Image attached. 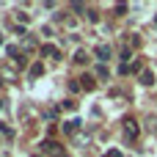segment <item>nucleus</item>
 I'll list each match as a JSON object with an SVG mask.
<instances>
[{
  "label": "nucleus",
  "instance_id": "1",
  "mask_svg": "<svg viewBox=\"0 0 157 157\" xmlns=\"http://www.w3.org/2000/svg\"><path fill=\"white\" fill-rule=\"evenodd\" d=\"M124 132L130 138H138V121L135 119H124Z\"/></svg>",
  "mask_w": 157,
  "mask_h": 157
},
{
  "label": "nucleus",
  "instance_id": "2",
  "mask_svg": "<svg viewBox=\"0 0 157 157\" xmlns=\"http://www.w3.org/2000/svg\"><path fill=\"white\" fill-rule=\"evenodd\" d=\"M41 55H47V58H61V50L52 47V44H41Z\"/></svg>",
  "mask_w": 157,
  "mask_h": 157
},
{
  "label": "nucleus",
  "instance_id": "3",
  "mask_svg": "<svg viewBox=\"0 0 157 157\" xmlns=\"http://www.w3.org/2000/svg\"><path fill=\"white\" fill-rule=\"evenodd\" d=\"M77 80H80V88H86V91H94V88H97V80L88 77V75H83V77H77Z\"/></svg>",
  "mask_w": 157,
  "mask_h": 157
},
{
  "label": "nucleus",
  "instance_id": "4",
  "mask_svg": "<svg viewBox=\"0 0 157 157\" xmlns=\"http://www.w3.org/2000/svg\"><path fill=\"white\" fill-rule=\"evenodd\" d=\"M94 52H97V58H99V61H108V58H110V47H108V44H99Z\"/></svg>",
  "mask_w": 157,
  "mask_h": 157
},
{
  "label": "nucleus",
  "instance_id": "5",
  "mask_svg": "<svg viewBox=\"0 0 157 157\" xmlns=\"http://www.w3.org/2000/svg\"><path fill=\"white\" fill-rule=\"evenodd\" d=\"M41 149H44V152H52L55 157L61 155V149H58V144H55V141H44V144H41Z\"/></svg>",
  "mask_w": 157,
  "mask_h": 157
},
{
  "label": "nucleus",
  "instance_id": "6",
  "mask_svg": "<svg viewBox=\"0 0 157 157\" xmlns=\"http://www.w3.org/2000/svg\"><path fill=\"white\" fill-rule=\"evenodd\" d=\"M77 127H80V121H77V119L63 121V132H69V135H72V132H77Z\"/></svg>",
  "mask_w": 157,
  "mask_h": 157
},
{
  "label": "nucleus",
  "instance_id": "7",
  "mask_svg": "<svg viewBox=\"0 0 157 157\" xmlns=\"http://www.w3.org/2000/svg\"><path fill=\"white\" fill-rule=\"evenodd\" d=\"M41 75H44V66H41V63H33V66H30V80H36V77H41Z\"/></svg>",
  "mask_w": 157,
  "mask_h": 157
},
{
  "label": "nucleus",
  "instance_id": "8",
  "mask_svg": "<svg viewBox=\"0 0 157 157\" xmlns=\"http://www.w3.org/2000/svg\"><path fill=\"white\" fill-rule=\"evenodd\" d=\"M75 63H88V52L86 50H77L75 52Z\"/></svg>",
  "mask_w": 157,
  "mask_h": 157
},
{
  "label": "nucleus",
  "instance_id": "9",
  "mask_svg": "<svg viewBox=\"0 0 157 157\" xmlns=\"http://www.w3.org/2000/svg\"><path fill=\"white\" fill-rule=\"evenodd\" d=\"M141 83H144V86H152V83H155V75H152V72H141Z\"/></svg>",
  "mask_w": 157,
  "mask_h": 157
},
{
  "label": "nucleus",
  "instance_id": "10",
  "mask_svg": "<svg viewBox=\"0 0 157 157\" xmlns=\"http://www.w3.org/2000/svg\"><path fill=\"white\" fill-rule=\"evenodd\" d=\"M97 77H108V66H105V63L97 66Z\"/></svg>",
  "mask_w": 157,
  "mask_h": 157
},
{
  "label": "nucleus",
  "instance_id": "11",
  "mask_svg": "<svg viewBox=\"0 0 157 157\" xmlns=\"http://www.w3.org/2000/svg\"><path fill=\"white\" fill-rule=\"evenodd\" d=\"M55 116H58L55 108H47V110H44V119H55Z\"/></svg>",
  "mask_w": 157,
  "mask_h": 157
},
{
  "label": "nucleus",
  "instance_id": "12",
  "mask_svg": "<svg viewBox=\"0 0 157 157\" xmlns=\"http://www.w3.org/2000/svg\"><path fill=\"white\" fill-rule=\"evenodd\" d=\"M17 19H19V22H22V25H25V22H28V19H30V14H25V11H19V14H17Z\"/></svg>",
  "mask_w": 157,
  "mask_h": 157
},
{
  "label": "nucleus",
  "instance_id": "13",
  "mask_svg": "<svg viewBox=\"0 0 157 157\" xmlns=\"http://www.w3.org/2000/svg\"><path fill=\"white\" fill-rule=\"evenodd\" d=\"M25 47H28V50H33V47H36V41H33L30 36H25Z\"/></svg>",
  "mask_w": 157,
  "mask_h": 157
},
{
  "label": "nucleus",
  "instance_id": "14",
  "mask_svg": "<svg viewBox=\"0 0 157 157\" xmlns=\"http://www.w3.org/2000/svg\"><path fill=\"white\" fill-rule=\"evenodd\" d=\"M108 157H124V155H121L119 149H110V152H108Z\"/></svg>",
  "mask_w": 157,
  "mask_h": 157
},
{
  "label": "nucleus",
  "instance_id": "15",
  "mask_svg": "<svg viewBox=\"0 0 157 157\" xmlns=\"http://www.w3.org/2000/svg\"><path fill=\"white\" fill-rule=\"evenodd\" d=\"M3 108H6V102H3V99H0V110H3Z\"/></svg>",
  "mask_w": 157,
  "mask_h": 157
},
{
  "label": "nucleus",
  "instance_id": "16",
  "mask_svg": "<svg viewBox=\"0 0 157 157\" xmlns=\"http://www.w3.org/2000/svg\"><path fill=\"white\" fill-rule=\"evenodd\" d=\"M58 157H69V155H66V152H61V155H58Z\"/></svg>",
  "mask_w": 157,
  "mask_h": 157
},
{
  "label": "nucleus",
  "instance_id": "17",
  "mask_svg": "<svg viewBox=\"0 0 157 157\" xmlns=\"http://www.w3.org/2000/svg\"><path fill=\"white\" fill-rule=\"evenodd\" d=\"M0 44H3V36H0Z\"/></svg>",
  "mask_w": 157,
  "mask_h": 157
}]
</instances>
